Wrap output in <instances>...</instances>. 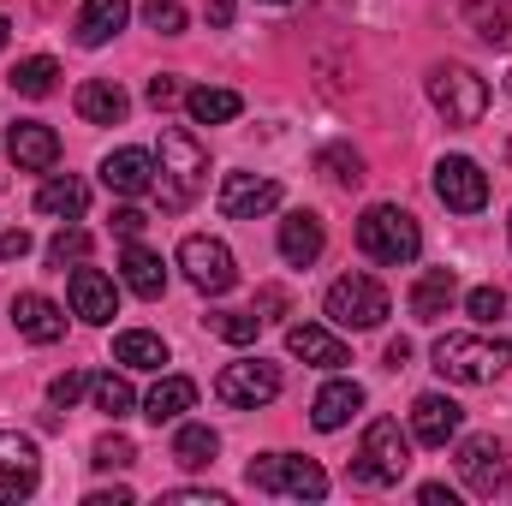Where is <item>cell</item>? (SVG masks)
<instances>
[{
  "label": "cell",
  "instance_id": "1",
  "mask_svg": "<svg viewBox=\"0 0 512 506\" xmlns=\"http://www.w3.org/2000/svg\"><path fill=\"white\" fill-rule=\"evenodd\" d=\"M203 185H209V155H203V143H197L191 131L167 126L161 131V161H155V197H161V209H167V215L191 209V203L203 197Z\"/></svg>",
  "mask_w": 512,
  "mask_h": 506
},
{
  "label": "cell",
  "instance_id": "2",
  "mask_svg": "<svg viewBox=\"0 0 512 506\" xmlns=\"http://www.w3.org/2000/svg\"><path fill=\"white\" fill-rule=\"evenodd\" d=\"M435 370L459 387H483V381L512 370V346L489 340V334H441L435 340Z\"/></svg>",
  "mask_w": 512,
  "mask_h": 506
},
{
  "label": "cell",
  "instance_id": "3",
  "mask_svg": "<svg viewBox=\"0 0 512 506\" xmlns=\"http://www.w3.org/2000/svg\"><path fill=\"white\" fill-rule=\"evenodd\" d=\"M358 251L370 256V262L405 268V262H417V251H423V233H417V221H411L399 203H376V209H364V221H358Z\"/></svg>",
  "mask_w": 512,
  "mask_h": 506
},
{
  "label": "cell",
  "instance_id": "4",
  "mask_svg": "<svg viewBox=\"0 0 512 506\" xmlns=\"http://www.w3.org/2000/svg\"><path fill=\"white\" fill-rule=\"evenodd\" d=\"M245 483H251L256 495H280V501H322L328 495L322 465L298 459V453H262V459H251Z\"/></svg>",
  "mask_w": 512,
  "mask_h": 506
},
{
  "label": "cell",
  "instance_id": "5",
  "mask_svg": "<svg viewBox=\"0 0 512 506\" xmlns=\"http://www.w3.org/2000/svg\"><path fill=\"white\" fill-rule=\"evenodd\" d=\"M405 471H411V441L399 435L393 417H376V423L364 429V447H358V459H352V477H358L364 489H393Z\"/></svg>",
  "mask_w": 512,
  "mask_h": 506
},
{
  "label": "cell",
  "instance_id": "6",
  "mask_svg": "<svg viewBox=\"0 0 512 506\" xmlns=\"http://www.w3.org/2000/svg\"><path fill=\"white\" fill-rule=\"evenodd\" d=\"M429 102L447 114V126H477L489 114V78H477L471 66L447 60L429 72Z\"/></svg>",
  "mask_w": 512,
  "mask_h": 506
},
{
  "label": "cell",
  "instance_id": "7",
  "mask_svg": "<svg viewBox=\"0 0 512 506\" xmlns=\"http://www.w3.org/2000/svg\"><path fill=\"white\" fill-rule=\"evenodd\" d=\"M387 310H393V298H387L382 280H370V274H346V280L328 286V322L334 328H352V334L382 328Z\"/></svg>",
  "mask_w": 512,
  "mask_h": 506
},
{
  "label": "cell",
  "instance_id": "8",
  "mask_svg": "<svg viewBox=\"0 0 512 506\" xmlns=\"http://www.w3.org/2000/svg\"><path fill=\"white\" fill-rule=\"evenodd\" d=\"M179 268H185V280H191L197 292H209V298L233 292V280H239L233 251H227L221 239H209V233H191V239L179 245Z\"/></svg>",
  "mask_w": 512,
  "mask_h": 506
},
{
  "label": "cell",
  "instance_id": "9",
  "mask_svg": "<svg viewBox=\"0 0 512 506\" xmlns=\"http://www.w3.org/2000/svg\"><path fill=\"white\" fill-rule=\"evenodd\" d=\"M215 399H221V405H233V411H256V405L280 399V370H274V364H262V358L227 364V370L215 376Z\"/></svg>",
  "mask_w": 512,
  "mask_h": 506
},
{
  "label": "cell",
  "instance_id": "10",
  "mask_svg": "<svg viewBox=\"0 0 512 506\" xmlns=\"http://www.w3.org/2000/svg\"><path fill=\"white\" fill-rule=\"evenodd\" d=\"M459 477H465V489L471 495H501L512 483V459H507V447L495 441V435H471L465 447H459Z\"/></svg>",
  "mask_w": 512,
  "mask_h": 506
},
{
  "label": "cell",
  "instance_id": "11",
  "mask_svg": "<svg viewBox=\"0 0 512 506\" xmlns=\"http://www.w3.org/2000/svg\"><path fill=\"white\" fill-rule=\"evenodd\" d=\"M435 197L453 209V215H477L489 203V173L471 161V155H447L435 167Z\"/></svg>",
  "mask_w": 512,
  "mask_h": 506
},
{
  "label": "cell",
  "instance_id": "12",
  "mask_svg": "<svg viewBox=\"0 0 512 506\" xmlns=\"http://www.w3.org/2000/svg\"><path fill=\"white\" fill-rule=\"evenodd\" d=\"M36 483H42V453H36V441L18 435V429H0V506L36 495Z\"/></svg>",
  "mask_w": 512,
  "mask_h": 506
},
{
  "label": "cell",
  "instance_id": "13",
  "mask_svg": "<svg viewBox=\"0 0 512 506\" xmlns=\"http://www.w3.org/2000/svg\"><path fill=\"white\" fill-rule=\"evenodd\" d=\"M215 203H221V215H227V221H256V215H268V209L280 203V185H274V179H262V173H227Z\"/></svg>",
  "mask_w": 512,
  "mask_h": 506
},
{
  "label": "cell",
  "instance_id": "14",
  "mask_svg": "<svg viewBox=\"0 0 512 506\" xmlns=\"http://www.w3.org/2000/svg\"><path fill=\"white\" fill-rule=\"evenodd\" d=\"M66 298H72V316H84V322H96V328L120 316V292H114V280H108L102 268H72Z\"/></svg>",
  "mask_w": 512,
  "mask_h": 506
},
{
  "label": "cell",
  "instance_id": "15",
  "mask_svg": "<svg viewBox=\"0 0 512 506\" xmlns=\"http://www.w3.org/2000/svg\"><path fill=\"white\" fill-rule=\"evenodd\" d=\"M6 155H12L24 173H54L60 137H54V126H42V120H18V126L6 131Z\"/></svg>",
  "mask_w": 512,
  "mask_h": 506
},
{
  "label": "cell",
  "instance_id": "16",
  "mask_svg": "<svg viewBox=\"0 0 512 506\" xmlns=\"http://www.w3.org/2000/svg\"><path fill=\"white\" fill-rule=\"evenodd\" d=\"M459 423H465V411H459L447 393H417V405H411V435H417L423 447H447V441L459 435Z\"/></svg>",
  "mask_w": 512,
  "mask_h": 506
},
{
  "label": "cell",
  "instance_id": "17",
  "mask_svg": "<svg viewBox=\"0 0 512 506\" xmlns=\"http://www.w3.org/2000/svg\"><path fill=\"white\" fill-rule=\"evenodd\" d=\"M102 185H108L114 197H143V191H155V155H149V149H114V155L102 161Z\"/></svg>",
  "mask_w": 512,
  "mask_h": 506
},
{
  "label": "cell",
  "instance_id": "18",
  "mask_svg": "<svg viewBox=\"0 0 512 506\" xmlns=\"http://www.w3.org/2000/svg\"><path fill=\"white\" fill-rule=\"evenodd\" d=\"M12 322H18V334H24V340H36V346H54V340L66 334L60 304H54V298H42V292H18V298H12Z\"/></svg>",
  "mask_w": 512,
  "mask_h": 506
},
{
  "label": "cell",
  "instance_id": "19",
  "mask_svg": "<svg viewBox=\"0 0 512 506\" xmlns=\"http://www.w3.org/2000/svg\"><path fill=\"white\" fill-rule=\"evenodd\" d=\"M453 298H459V280H453V268H429V274H417V286H411V316L423 322V328H435L447 310H453Z\"/></svg>",
  "mask_w": 512,
  "mask_h": 506
},
{
  "label": "cell",
  "instance_id": "20",
  "mask_svg": "<svg viewBox=\"0 0 512 506\" xmlns=\"http://www.w3.org/2000/svg\"><path fill=\"white\" fill-rule=\"evenodd\" d=\"M364 411V387L358 381H328L316 399H310V423L322 429V435H334V429H346L352 417Z\"/></svg>",
  "mask_w": 512,
  "mask_h": 506
},
{
  "label": "cell",
  "instance_id": "21",
  "mask_svg": "<svg viewBox=\"0 0 512 506\" xmlns=\"http://www.w3.org/2000/svg\"><path fill=\"white\" fill-rule=\"evenodd\" d=\"M126 114H131V96L114 84V78L78 84V120H84V126H120Z\"/></svg>",
  "mask_w": 512,
  "mask_h": 506
},
{
  "label": "cell",
  "instance_id": "22",
  "mask_svg": "<svg viewBox=\"0 0 512 506\" xmlns=\"http://www.w3.org/2000/svg\"><path fill=\"white\" fill-rule=\"evenodd\" d=\"M126 18H131V0H84L72 36H78L84 48H102V42H114V36L126 30Z\"/></svg>",
  "mask_w": 512,
  "mask_h": 506
},
{
  "label": "cell",
  "instance_id": "23",
  "mask_svg": "<svg viewBox=\"0 0 512 506\" xmlns=\"http://www.w3.org/2000/svg\"><path fill=\"white\" fill-rule=\"evenodd\" d=\"M286 352L304 358V364H316V370H340V364H352L346 346H340L328 328H316V322H292V328H286Z\"/></svg>",
  "mask_w": 512,
  "mask_h": 506
},
{
  "label": "cell",
  "instance_id": "24",
  "mask_svg": "<svg viewBox=\"0 0 512 506\" xmlns=\"http://www.w3.org/2000/svg\"><path fill=\"white\" fill-rule=\"evenodd\" d=\"M328 245V233H322V221L310 215V209H298V215H286L280 221V256L292 262V268H310L316 256Z\"/></svg>",
  "mask_w": 512,
  "mask_h": 506
},
{
  "label": "cell",
  "instance_id": "25",
  "mask_svg": "<svg viewBox=\"0 0 512 506\" xmlns=\"http://www.w3.org/2000/svg\"><path fill=\"white\" fill-rule=\"evenodd\" d=\"M36 209H42V215H54V221H78V215L90 209V185H84V179H72V173H54V179H42Z\"/></svg>",
  "mask_w": 512,
  "mask_h": 506
},
{
  "label": "cell",
  "instance_id": "26",
  "mask_svg": "<svg viewBox=\"0 0 512 506\" xmlns=\"http://www.w3.org/2000/svg\"><path fill=\"white\" fill-rule=\"evenodd\" d=\"M120 280H126L137 298H161V292H167V268H161V256L149 251V245H137V239L120 251Z\"/></svg>",
  "mask_w": 512,
  "mask_h": 506
},
{
  "label": "cell",
  "instance_id": "27",
  "mask_svg": "<svg viewBox=\"0 0 512 506\" xmlns=\"http://www.w3.org/2000/svg\"><path fill=\"white\" fill-rule=\"evenodd\" d=\"M197 405V381L191 376H161L149 387V399H143V417L149 423H173V417H185Z\"/></svg>",
  "mask_w": 512,
  "mask_h": 506
},
{
  "label": "cell",
  "instance_id": "28",
  "mask_svg": "<svg viewBox=\"0 0 512 506\" xmlns=\"http://www.w3.org/2000/svg\"><path fill=\"white\" fill-rule=\"evenodd\" d=\"M114 364H126V370H161L167 364V340L149 334V328H126L114 340Z\"/></svg>",
  "mask_w": 512,
  "mask_h": 506
},
{
  "label": "cell",
  "instance_id": "29",
  "mask_svg": "<svg viewBox=\"0 0 512 506\" xmlns=\"http://www.w3.org/2000/svg\"><path fill=\"white\" fill-rule=\"evenodd\" d=\"M215 453H221V435H215L209 423H185V429L173 435V459H179L185 471H209Z\"/></svg>",
  "mask_w": 512,
  "mask_h": 506
},
{
  "label": "cell",
  "instance_id": "30",
  "mask_svg": "<svg viewBox=\"0 0 512 506\" xmlns=\"http://www.w3.org/2000/svg\"><path fill=\"white\" fill-rule=\"evenodd\" d=\"M185 108H191V120H197V126H227V120H239V114H245L239 90H209V84H203V90H191V96H185Z\"/></svg>",
  "mask_w": 512,
  "mask_h": 506
},
{
  "label": "cell",
  "instance_id": "31",
  "mask_svg": "<svg viewBox=\"0 0 512 506\" xmlns=\"http://www.w3.org/2000/svg\"><path fill=\"white\" fill-rule=\"evenodd\" d=\"M6 78H12V90H18V96L42 102V96H54V78H60V66H54L48 54H30V60H18Z\"/></svg>",
  "mask_w": 512,
  "mask_h": 506
},
{
  "label": "cell",
  "instance_id": "32",
  "mask_svg": "<svg viewBox=\"0 0 512 506\" xmlns=\"http://www.w3.org/2000/svg\"><path fill=\"white\" fill-rule=\"evenodd\" d=\"M316 173L352 191V185H364V155H358V149H346V143H328V149L316 155Z\"/></svg>",
  "mask_w": 512,
  "mask_h": 506
},
{
  "label": "cell",
  "instance_id": "33",
  "mask_svg": "<svg viewBox=\"0 0 512 506\" xmlns=\"http://www.w3.org/2000/svg\"><path fill=\"white\" fill-rule=\"evenodd\" d=\"M90 393H96V411H108L114 423L131 417V405H137V393H131L126 376H96V381H90Z\"/></svg>",
  "mask_w": 512,
  "mask_h": 506
},
{
  "label": "cell",
  "instance_id": "34",
  "mask_svg": "<svg viewBox=\"0 0 512 506\" xmlns=\"http://www.w3.org/2000/svg\"><path fill=\"white\" fill-rule=\"evenodd\" d=\"M256 328H262V316H245V310H215V316H209V334H221V340H227V346H251L256 340Z\"/></svg>",
  "mask_w": 512,
  "mask_h": 506
},
{
  "label": "cell",
  "instance_id": "35",
  "mask_svg": "<svg viewBox=\"0 0 512 506\" xmlns=\"http://www.w3.org/2000/svg\"><path fill=\"white\" fill-rule=\"evenodd\" d=\"M465 310H471L483 328H495L512 304H507V292H501V286H471V292H465Z\"/></svg>",
  "mask_w": 512,
  "mask_h": 506
},
{
  "label": "cell",
  "instance_id": "36",
  "mask_svg": "<svg viewBox=\"0 0 512 506\" xmlns=\"http://www.w3.org/2000/svg\"><path fill=\"white\" fill-rule=\"evenodd\" d=\"M90 465H96V471H126V465H137V447H131L126 435H102V441L90 447Z\"/></svg>",
  "mask_w": 512,
  "mask_h": 506
},
{
  "label": "cell",
  "instance_id": "37",
  "mask_svg": "<svg viewBox=\"0 0 512 506\" xmlns=\"http://www.w3.org/2000/svg\"><path fill=\"white\" fill-rule=\"evenodd\" d=\"M84 256H90V233H84V227H60V233L48 239V262H54V268L84 262Z\"/></svg>",
  "mask_w": 512,
  "mask_h": 506
},
{
  "label": "cell",
  "instance_id": "38",
  "mask_svg": "<svg viewBox=\"0 0 512 506\" xmlns=\"http://www.w3.org/2000/svg\"><path fill=\"white\" fill-rule=\"evenodd\" d=\"M465 12H471V24H477V36H483V42H495V48H507V42H512V18H507V12H489L483 0H471Z\"/></svg>",
  "mask_w": 512,
  "mask_h": 506
},
{
  "label": "cell",
  "instance_id": "39",
  "mask_svg": "<svg viewBox=\"0 0 512 506\" xmlns=\"http://www.w3.org/2000/svg\"><path fill=\"white\" fill-rule=\"evenodd\" d=\"M143 24L161 36H185V6L179 0H143Z\"/></svg>",
  "mask_w": 512,
  "mask_h": 506
},
{
  "label": "cell",
  "instance_id": "40",
  "mask_svg": "<svg viewBox=\"0 0 512 506\" xmlns=\"http://www.w3.org/2000/svg\"><path fill=\"white\" fill-rule=\"evenodd\" d=\"M84 387H90V376H84V370H66V376H54V381H48V399H54L60 411H72V405L84 399Z\"/></svg>",
  "mask_w": 512,
  "mask_h": 506
},
{
  "label": "cell",
  "instance_id": "41",
  "mask_svg": "<svg viewBox=\"0 0 512 506\" xmlns=\"http://www.w3.org/2000/svg\"><path fill=\"white\" fill-rule=\"evenodd\" d=\"M143 96H149V108H155V114H167L173 102H185V90H179V78H173V72H155Z\"/></svg>",
  "mask_w": 512,
  "mask_h": 506
},
{
  "label": "cell",
  "instance_id": "42",
  "mask_svg": "<svg viewBox=\"0 0 512 506\" xmlns=\"http://www.w3.org/2000/svg\"><path fill=\"white\" fill-rule=\"evenodd\" d=\"M143 227H149V215H143V209H131V203H126V209H114V233H120L126 245H131V239H143Z\"/></svg>",
  "mask_w": 512,
  "mask_h": 506
},
{
  "label": "cell",
  "instance_id": "43",
  "mask_svg": "<svg viewBox=\"0 0 512 506\" xmlns=\"http://www.w3.org/2000/svg\"><path fill=\"white\" fill-rule=\"evenodd\" d=\"M167 506H227V495H203V489H173V495H161Z\"/></svg>",
  "mask_w": 512,
  "mask_h": 506
},
{
  "label": "cell",
  "instance_id": "44",
  "mask_svg": "<svg viewBox=\"0 0 512 506\" xmlns=\"http://www.w3.org/2000/svg\"><path fill=\"white\" fill-rule=\"evenodd\" d=\"M18 256H30V233H24V227L0 233V262H18Z\"/></svg>",
  "mask_w": 512,
  "mask_h": 506
},
{
  "label": "cell",
  "instance_id": "45",
  "mask_svg": "<svg viewBox=\"0 0 512 506\" xmlns=\"http://www.w3.org/2000/svg\"><path fill=\"white\" fill-rule=\"evenodd\" d=\"M280 310H286V292H280V286H262V292H256V316H262V322H274Z\"/></svg>",
  "mask_w": 512,
  "mask_h": 506
},
{
  "label": "cell",
  "instance_id": "46",
  "mask_svg": "<svg viewBox=\"0 0 512 506\" xmlns=\"http://www.w3.org/2000/svg\"><path fill=\"white\" fill-rule=\"evenodd\" d=\"M417 501H423V506H459V501H453V489H441V483H423V489H417Z\"/></svg>",
  "mask_w": 512,
  "mask_h": 506
},
{
  "label": "cell",
  "instance_id": "47",
  "mask_svg": "<svg viewBox=\"0 0 512 506\" xmlns=\"http://www.w3.org/2000/svg\"><path fill=\"white\" fill-rule=\"evenodd\" d=\"M405 364H411V340H393L387 346V370H405Z\"/></svg>",
  "mask_w": 512,
  "mask_h": 506
},
{
  "label": "cell",
  "instance_id": "48",
  "mask_svg": "<svg viewBox=\"0 0 512 506\" xmlns=\"http://www.w3.org/2000/svg\"><path fill=\"white\" fill-rule=\"evenodd\" d=\"M209 24L227 30V24H233V0H209Z\"/></svg>",
  "mask_w": 512,
  "mask_h": 506
},
{
  "label": "cell",
  "instance_id": "49",
  "mask_svg": "<svg viewBox=\"0 0 512 506\" xmlns=\"http://www.w3.org/2000/svg\"><path fill=\"white\" fill-rule=\"evenodd\" d=\"M84 506H131V489H114V495H90Z\"/></svg>",
  "mask_w": 512,
  "mask_h": 506
},
{
  "label": "cell",
  "instance_id": "50",
  "mask_svg": "<svg viewBox=\"0 0 512 506\" xmlns=\"http://www.w3.org/2000/svg\"><path fill=\"white\" fill-rule=\"evenodd\" d=\"M6 36H12V24H6V12H0V48H6Z\"/></svg>",
  "mask_w": 512,
  "mask_h": 506
},
{
  "label": "cell",
  "instance_id": "51",
  "mask_svg": "<svg viewBox=\"0 0 512 506\" xmlns=\"http://www.w3.org/2000/svg\"><path fill=\"white\" fill-rule=\"evenodd\" d=\"M262 6H286V0H262Z\"/></svg>",
  "mask_w": 512,
  "mask_h": 506
},
{
  "label": "cell",
  "instance_id": "52",
  "mask_svg": "<svg viewBox=\"0 0 512 506\" xmlns=\"http://www.w3.org/2000/svg\"><path fill=\"white\" fill-rule=\"evenodd\" d=\"M507 90H512V78H507Z\"/></svg>",
  "mask_w": 512,
  "mask_h": 506
},
{
  "label": "cell",
  "instance_id": "53",
  "mask_svg": "<svg viewBox=\"0 0 512 506\" xmlns=\"http://www.w3.org/2000/svg\"><path fill=\"white\" fill-rule=\"evenodd\" d=\"M507 233H512V221H507Z\"/></svg>",
  "mask_w": 512,
  "mask_h": 506
}]
</instances>
